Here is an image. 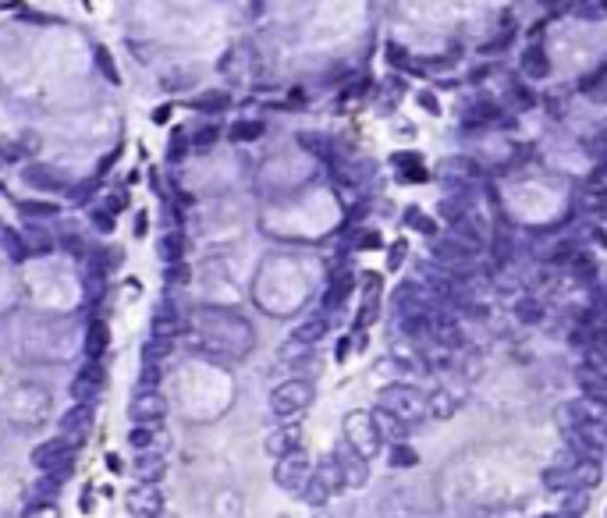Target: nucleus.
I'll use <instances>...</instances> for the list:
<instances>
[{
  "label": "nucleus",
  "mask_w": 607,
  "mask_h": 518,
  "mask_svg": "<svg viewBox=\"0 0 607 518\" xmlns=\"http://www.w3.org/2000/svg\"><path fill=\"white\" fill-rule=\"evenodd\" d=\"M377 405L394 412L405 422H412V426H419L422 419H430V394L419 390L416 383H387V387H380Z\"/></svg>",
  "instance_id": "nucleus-1"
},
{
  "label": "nucleus",
  "mask_w": 607,
  "mask_h": 518,
  "mask_svg": "<svg viewBox=\"0 0 607 518\" xmlns=\"http://www.w3.org/2000/svg\"><path fill=\"white\" fill-rule=\"evenodd\" d=\"M313 398H316L313 383L295 377V380H284V383H277L274 390H270V412H274L277 419H298L302 412H309Z\"/></svg>",
  "instance_id": "nucleus-2"
},
{
  "label": "nucleus",
  "mask_w": 607,
  "mask_h": 518,
  "mask_svg": "<svg viewBox=\"0 0 607 518\" xmlns=\"http://www.w3.org/2000/svg\"><path fill=\"white\" fill-rule=\"evenodd\" d=\"M309 479H313V462H309V454L302 451V447L291 451V454H284V458H277L274 483L281 486L284 494L302 497V494H306V486H309Z\"/></svg>",
  "instance_id": "nucleus-3"
},
{
  "label": "nucleus",
  "mask_w": 607,
  "mask_h": 518,
  "mask_svg": "<svg viewBox=\"0 0 607 518\" xmlns=\"http://www.w3.org/2000/svg\"><path fill=\"white\" fill-rule=\"evenodd\" d=\"M345 440H348L359 454L377 458L380 447H384V437H380L377 422H373V412H352V415H345Z\"/></svg>",
  "instance_id": "nucleus-4"
},
{
  "label": "nucleus",
  "mask_w": 607,
  "mask_h": 518,
  "mask_svg": "<svg viewBox=\"0 0 607 518\" xmlns=\"http://www.w3.org/2000/svg\"><path fill=\"white\" fill-rule=\"evenodd\" d=\"M75 451H78V444L75 440H68V437H53V440H46V444H40L36 451H33V465L40 469V472H71V462H75Z\"/></svg>",
  "instance_id": "nucleus-5"
},
{
  "label": "nucleus",
  "mask_w": 607,
  "mask_h": 518,
  "mask_svg": "<svg viewBox=\"0 0 607 518\" xmlns=\"http://www.w3.org/2000/svg\"><path fill=\"white\" fill-rule=\"evenodd\" d=\"M330 454H334V462H338V469H341V476H345V486H348V490H362V486L370 483V458H366V454H359L345 437L338 440V447H334Z\"/></svg>",
  "instance_id": "nucleus-6"
},
{
  "label": "nucleus",
  "mask_w": 607,
  "mask_h": 518,
  "mask_svg": "<svg viewBox=\"0 0 607 518\" xmlns=\"http://www.w3.org/2000/svg\"><path fill=\"white\" fill-rule=\"evenodd\" d=\"M103 383H107L103 362H100V359H89L82 370L75 373V380H71V398L82 402V405H93L100 394H103Z\"/></svg>",
  "instance_id": "nucleus-7"
},
{
  "label": "nucleus",
  "mask_w": 607,
  "mask_h": 518,
  "mask_svg": "<svg viewBox=\"0 0 607 518\" xmlns=\"http://www.w3.org/2000/svg\"><path fill=\"white\" fill-rule=\"evenodd\" d=\"M128 415L132 422H164L167 415V402L157 387H135L132 402H128Z\"/></svg>",
  "instance_id": "nucleus-8"
},
{
  "label": "nucleus",
  "mask_w": 607,
  "mask_h": 518,
  "mask_svg": "<svg viewBox=\"0 0 607 518\" xmlns=\"http://www.w3.org/2000/svg\"><path fill=\"white\" fill-rule=\"evenodd\" d=\"M497 121H508L497 100H487V96H479V100H469V103L462 107V132L494 128Z\"/></svg>",
  "instance_id": "nucleus-9"
},
{
  "label": "nucleus",
  "mask_w": 607,
  "mask_h": 518,
  "mask_svg": "<svg viewBox=\"0 0 607 518\" xmlns=\"http://www.w3.org/2000/svg\"><path fill=\"white\" fill-rule=\"evenodd\" d=\"M128 515L132 518H160L164 515V494L153 483H139L135 490H128Z\"/></svg>",
  "instance_id": "nucleus-10"
},
{
  "label": "nucleus",
  "mask_w": 607,
  "mask_h": 518,
  "mask_svg": "<svg viewBox=\"0 0 607 518\" xmlns=\"http://www.w3.org/2000/svg\"><path fill=\"white\" fill-rule=\"evenodd\" d=\"M519 71H522V78H529V82H543V78H551L554 64H551V53H547V46H543L540 40H529V46L522 50V57H519Z\"/></svg>",
  "instance_id": "nucleus-11"
},
{
  "label": "nucleus",
  "mask_w": 607,
  "mask_h": 518,
  "mask_svg": "<svg viewBox=\"0 0 607 518\" xmlns=\"http://www.w3.org/2000/svg\"><path fill=\"white\" fill-rule=\"evenodd\" d=\"M60 437H68L75 444H82L89 437V430H93V405H82L75 402V408H68L65 415H60Z\"/></svg>",
  "instance_id": "nucleus-12"
},
{
  "label": "nucleus",
  "mask_w": 607,
  "mask_h": 518,
  "mask_svg": "<svg viewBox=\"0 0 607 518\" xmlns=\"http://www.w3.org/2000/svg\"><path fill=\"white\" fill-rule=\"evenodd\" d=\"M298 447H302V426H295V422L270 430L266 440H263V451L270 454V458H284V454H291Z\"/></svg>",
  "instance_id": "nucleus-13"
},
{
  "label": "nucleus",
  "mask_w": 607,
  "mask_h": 518,
  "mask_svg": "<svg viewBox=\"0 0 607 518\" xmlns=\"http://www.w3.org/2000/svg\"><path fill=\"white\" fill-rule=\"evenodd\" d=\"M22 178H25V185H33L40 192H68V178L50 164H28Z\"/></svg>",
  "instance_id": "nucleus-14"
},
{
  "label": "nucleus",
  "mask_w": 607,
  "mask_h": 518,
  "mask_svg": "<svg viewBox=\"0 0 607 518\" xmlns=\"http://www.w3.org/2000/svg\"><path fill=\"white\" fill-rule=\"evenodd\" d=\"M447 234H454V238H459L462 245H469L476 256L487 249V227H483V221L476 217V213H469V217H462V221H454Z\"/></svg>",
  "instance_id": "nucleus-15"
},
{
  "label": "nucleus",
  "mask_w": 607,
  "mask_h": 518,
  "mask_svg": "<svg viewBox=\"0 0 607 518\" xmlns=\"http://www.w3.org/2000/svg\"><path fill=\"white\" fill-rule=\"evenodd\" d=\"M462 405H465V390H459V387H437L430 394V415L434 419H454L462 412Z\"/></svg>",
  "instance_id": "nucleus-16"
},
{
  "label": "nucleus",
  "mask_w": 607,
  "mask_h": 518,
  "mask_svg": "<svg viewBox=\"0 0 607 518\" xmlns=\"http://www.w3.org/2000/svg\"><path fill=\"white\" fill-rule=\"evenodd\" d=\"M373 422H377V430H380V437H384V444H398V440H409V433L416 430L412 422H405V419H398L394 412H387V408H373Z\"/></svg>",
  "instance_id": "nucleus-17"
},
{
  "label": "nucleus",
  "mask_w": 607,
  "mask_h": 518,
  "mask_svg": "<svg viewBox=\"0 0 607 518\" xmlns=\"http://www.w3.org/2000/svg\"><path fill=\"white\" fill-rule=\"evenodd\" d=\"M181 330V313L171 298H160L157 302V309H153V334L157 338H171L174 341V334Z\"/></svg>",
  "instance_id": "nucleus-18"
},
{
  "label": "nucleus",
  "mask_w": 607,
  "mask_h": 518,
  "mask_svg": "<svg viewBox=\"0 0 607 518\" xmlns=\"http://www.w3.org/2000/svg\"><path fill=\"white\" fill-rule=\"evenodd\" d=\"M391 164H394V167H402V171H398V181H405V185H409V181H412V185H422V181H430V171L422 167V157H419V153H394Z\"/></svg>",
  "instance_id": "nucleus-19"
},
{
  "label": "nucleus",
  "mask_w": 607,
  "mask_h": 518,
  "mask_svg": "<svg viewBox=\"0 0 607 518\" xmlns=\"http://www.w3.org/2000/svg\"><path fill=\"white\" fill-rule=\"evenodd\" d=\"M604 479L600 458H583L579 465H572V490H597Z\"/></svg>",
  "instance_id": "nucleus-20"
},
{
  "label": "nucleus",
  "mask_w": 607,
  "mask_h": 518,
  "mask_svg": "<svg viewBox=\"0 0 607 518\" xmlns=\"http://www.w3.org/2000/svg\"><path fill=\"white\" fill-rule=\"evenodd\" d=\"M160 472H164V454L157 447H146V451L135 454V476H139V483H157Z\"/></svg>",
  "instance_id": "nucleus-21"
},
{
  "label": "nucleus",
  "mask_w": 607,
  "mask_h": 518,
  "mask_svg": "<svg viewBox=\"0 0 607 518\" xmlns=\"http://www.w3.org/2000/svg\"><path fill=\"white\" fill-rule=\"evenodd\" d=\"M313 476L330 490V497H338L341 490H348V486H345V476H341V469H338V462H334V454H327V458H320V462L313 465Z\"/></svg>",
  "instance_id": "nucleus-22"
},
{
  "label": "nucleus",
  "mask_w": 607,
  "mask_h": 518,
  "mask_svg": "<svg viewBox=\"0 0 607 518\" xmlns=\"http://www.w3.org/2000/svg\"><path fill=\"white\" fill-rule=\"evenodd\" d=\"M327 330H330V320L327 316H309V320H302L295 330H291V341H302V345H320L327 338Z\"/></svg>",
  "instance_id": "nucleus-23"
},
{
  "label": "nucleus",
  "mask_w": 607,
  "mask_h": 518,
  "mask_svg": "<svg viewBox=\"0 0 607 518\" xmlns=\"http://www.w3.org/2000/svg\"><path fill=\"white\" fill-rule=\"evenodd\" d=\"M110 348V330L103 320H89L85 327V355L89 359H103V352Z\"/></svg>",
  "instance_id": "nucleus-24"
},
{
  "label": "nucleus",
  "mask_w": 607,
  "mask_h": 518,
  "mask_svg": "<svg viewBox=\"0 0 607 518\" xmlns=\"http://www.w3.org/2000/svg\"><path fill=\"white\" fill-rule=\"evenodd\" d=\"M384 60L394 68V71H412V75H422V68H416V57L409 53V46H402L398 40H387L384 43Z\"/></svg>",
  "instance_id": "nucleus-25"
},
{
  "label": "nucleus",
  "mask_w": 607,
  "mask_h": 518,
  "mask_svg": "<svg viewBox=\"0 0 607 518\" xmlns=\"http://www.w3.org/2000/svg\"><path fill=\"white\" fill-rule=\"evenodd\" d=\"M515 320H519L522 327H540L543 320H547V306H543L540 298H533V295H522L519 302H515Z\"/></svg>",
  "instance_id": "nucleus-26"
},
{
  "label": "nucleus",
  "mask_w": 607,
  "mask_h": 518,
  "mask_svg": "<svg viewBox=\"0 0 607 518\" xmlns=\"http://www.w3.org/2000/svg\"><path fill=\"white\" fill-rule=\"evenodd\" d=\"M228 107H231V96L224 93V89H206V93L192 96V110H199V114H210V117L224 114Z\"/></svg>",
  "instance_id": "nucleus-27"
},
{
  "label": "nucleus",
  "mask_w": 607,
  "mask_h": 518,
  "mask_svg": "<svg viewBox=\"0 0 607 518\" xmlns=\"http://www.w3.org/2000/svg\"><path fill=\"white\" fill-rule=\"evenodd\" d=\"M263 132H266V121H259V117H241V121H231L228 139H231V142H256V139H263Z\"/></svg>",
  "instance_id": "nucleus-28"
},
{
  "label": "nucleus",
  "mask_w": 607,
  "mask_h": 518,
  "mask_svg": "<svg viewBox=\"0 0 607 518\" xmlns=\"http://www.w3.org/2000/svg\"><path fill=\"white\" fill-rule=\"evenodd\" d=\"M281 365H288V370H306V365H313V345H302V341H284L281 348Z\"/></svg>",
  "instance_id": "nucleus-29"
},
{
  "label": "nucleus",
  "mask_w": 607,
  "mask_h": 518,
  "mask_svg": "<svg viewBox=\"0 0 607 518\" xmlns=\"http://www.w3.org/2000/svg\"><path fill=\"white\" fill-rule=\"evenodd\" d=\"M18 213L25 221H53L57 213H60V206L57 202H43V199H22L18 202Z\"/></svg>",
  "instance_id": "nucleus-30"
},
{
  "label": "nucleus",
  "mask_w": 607,
  "mask_h": 518,
  "mask_svg": "<svg viewBox=\"0 0 607 518\" xmlns=\"http://www.w3.org/2000/svg\"><path fill=\"white\" fill-rule=\"evenodd\" d=\"M387 465H391V469H416V465H419V451H416L409 440L391 444V451H387Z\"/></svg>",
  "instance_id": "nucleus-31"
},
{
  "label": "nucleus",
  "mask_w": 607,
  "mask_h": 518,
  "mask_svg": "<svg viewBox=\"0 0 607 518\" xmlns=\"http://www.w3.org/2000/svg\"><path fill=\"white\" fill-rule=\"evenodd\" d=\"M352 288H355V277H352V273H341V277H334V284H330L327 295H323V306H327V309L345 306V298L352 295Z\"/></svg>",
  "instance_id": "nucleus-32"
},
{
  "label": "nucleus",
  "mask_w": 607,
  "mask_h": 518,
  "mask_svg": "<svg viewBox=\"0 0 607 518\" xmlns=\"http://www.w3.org/2000/svg\"><path fill=\"white\" fill-rule=\"evenodd\" d=\"M402 221H405V227H412V231H419V234H427V238H437V234H441L437 221H434V217H427V213H422L416 202L405 209V217H402Z\"/></svg>",
  "instance_id": "nucleus-33"
},
{
  "label": "nucleus",
  "mask_w": 607,
  "mask_h": 518,
  "mask_svg": "<svg viewBox=\"0 0 607 518\" xmlns=\"http://www.w3.org/2000/svg\"><path fill=\"white\" fill-rule=\"evenodd\" d=\"M540 483H543V490H551V494H565V490H572V469L551 465V469H543Z\"/></svg>",
  "instance_id": "nucleus-34"
},
{
  "label": "nucleus",
  "mask_w": 607,
  "mask_h": 518,
  "mask_svg": "<svg viewBox=\"0 0 607 518\" xmlns=\"http://www.w3.org/2000/svg\"><path fill=\"white\" fill-rule=\"evenodd\" d=\"M157 433H160V422H135L128 430V444L135 451H146V447L157 444Z\"/></svg>",
  "instance_id": "nucleus-35"
},
{
  "label": "nucleus",
  "mask_w": 607,
  "mask_h": 518,
  "mask_svg": "<svg viewBox=\"0 0 607 518\" xmlns=\"http://www.w3.org/2000/svg\"><path fill=\"white\" fill-rule=\"evenodd\" d=\"M590 508V490H565V501H561V515L565 518H583Z\"/></svg>",
  "instance_id": "nucleus-36"
},
{
  "label": "nucleus",
  "mask_w": 607,
  "mask_h": 518,
  "mask_svg": "<svg viewBox=\"0 0 607 518\" xmlns=\"http://www.w3.org/2000/svg\"><path fill=\"white\" fill-rule=\"evenodd\" d=\"M217 139H221V128H217V125H203V128L192 132L189 149H192V153H210V149L217 146Z\"/></svg>",
  "instance_id": "nucleus-37"
},
{
  "label": "nucleus",
  "mask_w": 607,
  "mask_h": 518,
  "mask_svg": "<svg viewBox=\"0 0 607 518\" xmlns=\"http://www.w3.org/2000/svg\"><path fill=\"white\" fill-rule=\"evenodd\" d=\"M181 256H185V241H181V234H178V231L164 234V238H160V259H164V266H167V263H185Z\"/></svg>",
  "instance_id": "nucleus-38"
},
{
  "label": "nucleus",
  "mask_w": 607,
  "mask_h": 518,
  "mask_svg": "<svg viewBox=\"0 0 607 518\" xmlns=\"http://www.w3.org/2000/svg\"><path fill=\"white\" fill-rule=\"evenodd\" d=\"M583 370H590V373H597V377H604L607 380V348H600V345H590V348H583Z\"/></svg>",
  "instance_id": "nucleus-39"
},
{
  "label": "nucleus",
  "mask_w": 607,
  "mask_h": 518,
  "mask_svg": "<svg viewBox=\"0 0 607 518\" xmlns=\"http://www.w3.org/2000/svg\"><path fill=\"white\" fill-rule=\"evenodd\" d=\"M164 355H171V338H157L153 334V338L146 341V348H142V359L146 362H160Z\"/></svg>",
  "instance_id": "nucleus-40"
},
{
  "label": "nucleus",
  "mask_w": 607,
  "mask_h": 518,
  "mask_svg": "<svg viewBox=\"0 0 607 518\" xmlns=\"http://www.w3.org/2000/svg\"><path fill=\"white\" fill-rule=\"evenodd\" d=\"M89 224H93L100 234H110V231H114V209H107V206L89 209Z\"/></svg>",
  "instance_id": "nucleus-41"
},
{
  "label": "nucleus",
  "mask_w": 607,
  "mask_h": 518,
  "mask_svg": "<svg viewBox=\"0 0 607 518\" xmlns=\"http://www.w3.org/2000/svg\"><path fill=\"white\" fill-rule=\"evenodd\" d=\"M600 82H607V57L600 60V64H597V68H593L586 78H579V93H583V96H590Z\"/></svg>",
  "instance_id": "nucleus-42"
},
{
  "label": "nucleus",
  "mask_w": 607,
  "mask_h": 518,
  "mask_svg": "<svg viewBox=\"0 0 607 518\" xmlns=\"http://www.w3.org/2000/svg\"><path fill=\"white\" fill-rule=\"evenodd\" d=\"M377 313H380V302H377V295H366V302H362V309H359L355 327H359V330H366L370 323H377Z\"/></svg>",
  "instance_id": "nucleus-43"
},
{
  "label": "nucleus",
  "mask_w": 607,
  "mask_h": 518,
  "mask_svg": "<svg viewBox=\"0 0 607 518\" xmlns=\"http://www.w3.org/2000/svg\"><path fill=\"white\" fill-rule=\"evenodd\" d=\"M508 93H511V100H515V103H519L522 110H529V107H536V93H533V89H529V85H522V82H515V85L508 89Z\"/></svg>",
  "instance_id": "nucleus-44"
},
{
  "label": "nucleus",
  "mask_w": 607,
  "mask_h": 518,
  "mask_svg": "<svg viewBox=\"0 0 607 518\" xmlns=\"http://www.w3.org/2000/svg\"><path fill=\"white\" fill-rule=\"evenodd\" d=\"M185 281H189V266L185 263H167L164 266V284L178 288V284H185Z\"/></svg>",
  "instance_id": "nucleus-45"
},
{
  "label": "nucleus",
  "mask_w": 607,
  "mask_h": 518,
  "mask_svg": "<svg viewBox=\"0 0 607 518\" xmlns=\"http://www.w3.org/2000/svg\"><path fill=\"white\" fill-rule=\"evenodd\" d=\"M572 15H575V18H590V21L604 18V11L593 8V0H572Z\"/></svg>",
  "instance_id": "nucleus-46"
},
{
  "label": "nucleus",
  "mask_w": 607,
  "mask_h": 518,
  "mask_svg": "<svg viewBox=\"0 0 607 518\" xmlns=\"http://www.w3.org/2000/svg\"><path fill=\"white\" fill-rule=\"evenodd\" d=\"M96 64H100V71H103V75H107V78H110L114 85L121 82V78H117V68H114V57H110V53H107L103 46H96Z\"/></svg>",
  "instance_id": "nucleus-47"
},
{
  "label": "nucleus",
  "mask_w": 607,
  "mask_h": 518,
  "mask_svg": "<svg viewBox=\"0 0 607 518\" xmlns=\"http://www.w3.org/2000/svg\"><path fill=\"white\" fill-rule=\"evenodd\" d=\"M352 245H355V249H366V252H370V249H380V245H384V238H380L377 231H359V238L352 241Z\"/></svg>",
  "instance_id": "nucleus-48"
},
{
  "label": "nucleus",
  "mask_w": 607,
  "mask_h": 518,
  "mask_svg": "<svg viewBox=\"0 0 607 518\" xmlns=\"http://www.w3.org/2000/svg\"><path fill=\"white\" fill-rule=\"evenodd\" d=\"M157 383H160V362H146L142 377H139V387H157Z\"/></svg>",
  "instance_id": "nucleus-49"
},
{
  "label": "nucleus",
  "mask_w": 607,
  "mask_h": 518,
  "mask_svg": "<svg viewBox=\"0 0 607 518\" xmlns=\"http://www.w3.org/2000/svg\"><path fill=\"white\" fill-rule=\"evenodd\" d=\"M416 103H419L422 110H427V114H434V117L441 114V100H434L430 93H419V96H416Z\"/></svg>",
  "instance_id": "nucleus-50"
},
{
  "label": "nucleus",
  "mask_w": 607,
  "mask_h": 518,
  "mask_svg": "<svg viewBox=\"0 0 607 518\" xmlns=\"http://www.w3.org/2000/svg\"><path fill=\"white\" fill-rule=\"evenodd\" d=\"M405 241H394V245H391V270H398L402 263H405Z\"/></svg>",
  "instance_id": "nucleus-51"
},
{
  "label": "nucleus",
  "mask_w": 607,
  "mask_h": 518,
  "mask_svg": "<svg viewBox=\"0 0 607 518\" xmlns=\"http://www.w3.org/2000/svg\"><path fill=\"white\" fill-rule=\"evenodd\" d=\"M590 181H593V185H607V160L593 167V174H590Z\"/></svg>",
  "instance_id": "nucleus-52"
},
{
  "label": "nucleus",
  "mask_w": 607,
  "mask_h": 518,
  "mask_svg": "<svg viewBox=\"0 0 607 518\" xmlns=\"http://www.w3.org/2000/svg\"><path fill=\"white\" fill-rule=\"evenodd\" d=\"M185 157V139L181 135H174V146H171V160H181Z\"/></svg>",
  "instance_id": "nucleus-53"
},
{
  "label": "nucleus",
  "mask_w": 607,
  "mask_h": 518,
  "mask_svg": "<svg viewBox=\"0 0 607 518\" xmlns=\"http://www.w3.org/2000/svg\"><path fill=\"white\" fill-rule=\"evenodd\" d=\"M167 117H171V103H167V107H157V114H153L157 125H167Z\"/></svg>",
  "instance_id": "nucleus-54"
},
{
  "label": "nucleus",
  "mask_w": 607,
  "mask_h": 518,
  "mask_svg": "<svg viewBox=\"0 0 607 518\" xmlns=\"http://www.w3.org/2000/svg\"><path fill=\"white\" fill-rule=\"evenodd\" d=\"M348 348H352V338H341V341H338V359H341V362L348 359Z\"/></svg>",
  "instance_id": "nucleus-55"
},
{
  "label": "nucleus",
  "mask_w": 607,
  "mask_h": 518,
  "mask_svg": "<svg viewBox=\"0 0 607 518\" xmlns=\"http://www.w3.org/2000/svg\"><path fill=\"white\" fill-rule=\"evenodd\" d=\"M593 238H597V245L607 249V231H604V227H593Z\"/></svg>",
  "instance_id": "nucleus-56"
},
{
  "label": "nucleus",
  "mask_w": 607,
  "mask_h": 518,
  "mask_svg": "<svg viewBox=\"0 0 607 518\" xmlns=\"http://www.w3.org/2000/svg\"><path fill=\"white\" fill-rule=\"evenodd\" d=\"M313 518H334V511H327V504H323V508L313 511Z\"/></svg>",
  "instance_id": "nucleus-57"
},
{
  "label": "nucleus",
  "mask_w": 607,
  "mask_h": 518,
  "mask_svg": "<svg viewBox=\"0 0 607 518\" xmlns=\"http://www.w3.org/2000/svg\"><path fill=\"white\" fill-rule=\"evenodd\" d=\"M476 518H511V515H497V511H494V515H476Z\"/></svg>",
  "instance_id": "nucleus-58"
},
{
  "label": "nucleus",
  "mask_w": 607,
  "mask_h": 518,
  "mask_svg": "<svg viewBox=\"0 0 607 518\" xmlns=\"http://www.w3.org/2000/svg\"><path fill=\"white\" fill-rule=\"evenodd\" d=\"M543 518H565V515L561 511H551V515H543Z\"/></svg>",
  "instance_id": "nucleus-59"
},
{
  "label": "nucleus",
  "mask_w": 607,
  "mask_h": 518,
  "mask_svg": "<svg viewBox=\"0 0 607 518\" xmlns=\"http://www.w3.org/2000/svg\"><path fill=\"white\" fill-rule=\"evenodd\" d=\"M600 11H604V15H607V0H600Z\"/></svg>",
  "instance_id": "nucleus-60"
},
{
  "label": "nucleus",
  "mask_w": 607,
  "mask_h": 518,
  "mask_svg": "<svg viewBox=\"0 0 607 518\" xmlns=\"http://www.w3.org/2000/svg\"><path fill=\"white\" fill-rule=\"evenodd\" d=\"M604 518H607V515H604Z\"/></svg>",
  "instance_id": "nucleus-61"
}]
</instances>
